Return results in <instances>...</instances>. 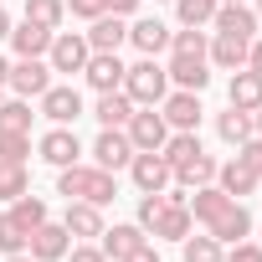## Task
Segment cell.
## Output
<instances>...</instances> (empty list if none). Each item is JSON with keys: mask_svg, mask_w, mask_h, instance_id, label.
Masks as SVG:
<instances>
[{"mask_svg": "<svg viewBox=\"0 0 262 262\" xmlns=\"http://www.w3.org/2000/svg\"><path fill=\"white\" fill-rule=\"evenodd\" d=\"M123 93L134 98V108H160L165 93H170V72L160 57H139V62H128L123 72Z\"/></svg>", "mask_w": 262, "mask_h": 262, "instance_id": "1", "label": "cell"}, {"mask_svg": "<svg viewBox=\"0 0 262 262\" xmlns=\"http://www.w3.org/2000/svg\"><path fill=\"white\" fill-rule=\"evenodd\" d=\"M36 155H41L52 170H67V165H77L88 149H82V139H77V128H72V123H52L47 134L36 139Z\"/></svg>", "mask_w": 262, "mask_h": 262, "instance_id": "2", "label": "cell"}, {"mask_svg": "<svg viewBox=\"0 0 262 262\" xmlns=\"http://www.w3.org/2000/svg\"><path fill=\"white\" fill-rule=\"evenodd\" d=\"M88 57H93V47H88L82 31H57L52 47H47V67H52V72H67V77H82Z\"/></svg>", "mask_w": 262, "mask_h": 262, "instance_id": "3", "label": "cell"}, {"mask_svg": "<svg viewBox=\"0 0 262 262\" xmlns=\"http://www.w3.org/2000/svg\"><path fill=\"white\" fill-rule=\"evenodd\" d=\"M160 113H165V123H170V134H201V118H206V108H201V93H185V88L165 93Z\"/></svg>", "mask_w": 262, "mask_h": 262, "instance_id": "4", "label": "cell"}, {"mask_svg": "<svg viewBox=\"0 0 262 262\" xmlns=\"http://www.w3.org/2000/svg\"><path fill=\"white\" fill-rule=\"evenodd\" d=\"M123 134H128V144H134V149H165L170 123H165L160 108H134V113H128V123H123Z\"/></svg>", "mask_w": 262, "mask_h": 262, "instance_id": "5", "label": "cell"}, {"mask_svg": "<svg viewBox=\"0 0 262 262\" xmlns=\"http://www.w3.org/2000/svg\"><path fill=\"white\" fill-rule=\"evenodd\" d=\"M6 88H11L16 98H41V93L52 88V67H47V57H16Z\"/></svg>", "mask_w": 262, "mask_h": 262, "instance_id": "6", "label": "cell"}, {"mask_svg": "<svg viewBox=\"0 0 262 262\" xmlns=\"http://www.w3.org/2000/svg\"><path fill=\"white\" fill-rule=\"evenodd\" d=\"M128 175H134L139 195H149V190H165V185H175V170H170V160H165L160 149H139L134 160H128Z\"/></svg>", "mask_w": 262, "mask_h": 262, "instance_id": "7", "label": "cell"}, {"mask_svg": "<svg viewBox=\"0 0 262 262\" xmlns=\"http://www.w3.org/2000/svg\"><path fill=\"white\" fill-rule=\"evenodd\" d=\"M88 155H93V165H98V170H113V175H118V170H128V160H134L139 149L128 144L123 128H103V134L93 139V149H88Z\"/></svg>", "mask_w": 262, "mask_h": 262, "instance_id": "8", "label": "cell"}, {"mask_svg": "<svg viewBox=\"0 0 262 262\" xmlns=\"http://www.w3.org/2000/svg\"><path fill=\"white\" fill-rule=\"evenodd\" d=\"M36 103H41V118H47V123H77V118H82V93H77L72 82H52Z\"/></svg>", "mask_w": 262, "mask_h": 262, "instance_id": "9", "label": "cell"}, {"mask_svg": "<svg viewBox=\"0 0 262 262\" xmlns=\"http://www.w3.org/2000/svg\"><path fill=\"white\" fill-rule=\"evenodd\" d=\"M128 47L139 57H160V52H170V26L160 16H128Z\"/></svg>", "mask_w": 262, "mask_h": 262, "instance_id": "10", "label": "cell"}, {"mask_svg": "<svg viewBox=\"0 0 262 262\" xmlns=\"http://www.w3.org/2000/svg\"><path fill=\"white\" fill-rule=\"evenodd\" d=\"M123 72H128V62L118 52H93L88 67H82V82L93 93H113V88H123Z\"/></svg>", "mask_w": 262, "mask_h": 262, "instance_id": "11", "label": "cell"}, {"mask_svg": "<svg viewBox=\"0 0 262 262\" xmlns=\"http://www.w3.org/2000/svg\"><path fill=\"white\" fill-rule=\"evenodd\" d=\"M62 226H67V236H72V242H98L108 221H103V206H93V201H67Z\"/></svg>", "mask_w": 262, "mask_h": 262, "instance_id": "12", "label": "cell"}, {"mask_svg": "<svg viewBox=\"0 0 262 262\" xmlns=\"http://www.w3.org/2000/svg\"><path fill=\"white\" fill-rule=\"evenodd\" d=\"M67 247H72V236H67V226H62V221H52V216L26 236V252H31L36 262H62V257H67Z\"/></svg>", "mask_w": 262, "mask_h": 262, "instance_id": "13", "label": "cell"}, {"mask_svg": "<svg viewBox=\"0 0 262 262\" xmlns=\"http://www.w3.org/2000/svg\"><path fill=\"white\" fill-rule=\"evenodd\" d=\"M257 11L247 6V0H231V6H216V16H211V31H221V36H242V41H252L257 36Z\"/></svg>", "mask_w": 262, "mask_h": 262, "instance_id": "14", "label": "cell"}, {"mask_svg": "<svg viewBox=\"0 0 262 262\" xmlns=\"http://www.w3.org/2000/svg\"><path fill=\"white\" fill-rule=\"evenodd\" d=\"M149 231L139 226V221H113V226H103V236H98V247H103V257L108 262H123L128 252H134L139 242H144Z\"/></svg>", "mask_w": 262, "mask_h": 262, "instance_id": "15", "label": "cell"}, {"mask_svg": "<svg viewBox=\"0 0 262 262\" xmlns=\"http://www.w3.org/2000/svg\"><path fill=\"white\" fill-rule=\"evenodd\" d=\"M88 47L93 52H118V47H128V21L123 16H113V11H103L98 21H88Z\"/></svg>", "mask_w": 262, "mask_h": 262, "instance_id": "16", "label": "cell"}, {"mask_svg": "<svg viewBox=\"0 0 262 262\" xmlns=\"http://www.w3.org/2000/svg\"><path fill=\"white\" fill-rule=\"evenodd\" d=\"M52 36H57L52 26H41V21H26V16H21V21L11 26V36H6V41H11V52H16V57H47Z\"/></svg>", "mask_w": 262, "mask_h": 262, "instance_id": "17", "label": "cell"}, {"mask_svg": "<svg viewBox=\"0 0 262 262\" xmlns=\"http://www.w3.org/2000/svg\"><path fill=\"white\" fill-rule=\"evenodd\" d=\"M165 72H170V82L185 88V93H206V88H211V62H206V57H175V52H170Z\"/></svg>", "mask_w": 262, "mask_h": 262, "instance_id": "18", "label": "cell"}, {"mask_svg": "<svg viewBox=\"0 0 262 262\" xmlns=\"http://www.w3.org/2000/svg\"><path fill=\"white\" fill-rule=\"evenodd\" d=\"M206 231L221 242V247H231V242H242V236H252V211L242 206V201H231L216 221H206Z\"/></svg>", "mask_w": 262, "mask_h": 262, "instance_id": "19", "label": "cell"}, {"mask_svg": "<svg viewBox=\"0 0 262 262\" xmlns=\"http://www.w3.org/2000/svg\"><path fill=\"white\" fill-rule=\"evenodd\" d=\"M226 206H231V195H226V190H221L216 180H211V185H195V190L185 195V211L195 216V226H206V221H216V216H221Z\"/></svg>", "mask_w": 262, "mask_h": 262, "instance_id": "20", "label": "cell"}, {"mask_svg": "<svg viewBox=\"0 0 262 262\" xmlns=\"http://www.w3.org/2000/svg\"><path fill=\"white\" fill-rule=\"evenodd\" d=\"M226 103L242 108V113H257V108H262V77H257L252 67H236L231 82H226Z\"/></svg>", "mask_w": 262, "mask_h": 262, "instance_id": "21", "label": "cell"}, {"mask_svg": "<svg viewBox=\"0 0 262 262\" xmlns=\"http://www.w3.org/2000/svg\"><path fill=\"white\" fill-rule=\"evenodd\" d=\"M247 47H252V41H242V36H221V31H211L206 62L221 67V72H236V67H247Z\"/></svg>", "mask_w": 262, "mask_h": 262, "instance_id": "22", "label": "cell"}, {"mask_svg": "<svg viewBox=\"0 0 262 262\" xmlns=\"http://www.w3.org/2000/svg\"><path fill=\"white\" fill-rule=\"evenodd\" d=\"M216 185H221L231 201H247V195H252L262 180H257V175H252L242 160H221V165H216Z\"/></svg>", "mask_w": 262, "mask_h": 262, "instance_id": "23", "label": "cell"}, {"mask_svg": "<svg viewBox=\"0 0 262 262\" xmlns=\"http://www.w3.org/2000/svg\"><path fill=\"white\" fill-rule=\"evenodd\" d=\"M128 113H134V98H128L123 88L98 93V103H93V118H98L103 128H123V123H128Z\"/></svg>", "mask_w": 262, "mask_h": 262, "instance_id": "24", "label": "cell"}, {"mask_svg": "<svg viewBox=\"0 0 262 262\" xmlns=\"http://www.w3.org/2000/svg\"><path fill=\"white\" fill-rule=\"evenodd\" d=\"M190 231H195V216H190L185 206H165V211H160V221L149 226V236H155V242H185Z\"/></svg>", "mask_w": 262, "mask_h": 262, "instance_id": "25", "label": "cell"}, {"mask_svg": "<svg viewBox=\"0 0 262 262\" xmlns=\"http://www.w3.org/2000/svg\"><path fill=\"white\" fill-rule=\"evenodd\" d=\"M216 165H221V160L201 149L195 160H185V165H175V185H180V190H195V185H211V180H216Z\"/></svg>", "mask_w": 262, "mask_h": 262, "instance_id": "26", "label": "cell"}, {"mask_svg": "<svg viewBox=\"0 0 262 262\" xmlns=\"http://www.w3.org/2000/svg\"><path fill=\"white\" fill-rule=\"evenodd\" d=\"M216 134H221V144H242V139H252V113H242V108H231L226 103V113H216Z\"/></svg>", "mask_w": 262, "mask_h": 262, "instance_id": "27", "label": "cell"}, {"mask_svg": "<svg viewBox=\"0 0 262 262\" xmlns=\"http://www.w3.org/2000/svg\"><path fill=\"white\" fill-rule=\"evenodd\" d=\"M31 98H11L0 103V134H31Z\"/></svg>", "mask_w": 262, "mask_h": 262, "instance_id": "28", "label": "cell"}, {"mask_svg": "<svg viewBox=\"0 0 262 262\" xmlns=\"http://www.w3.org/2000/svg\"><path fill=\"white\" fill-rule=\"evenodd\" d=\"M206 47H211V31H206V26H180V31H170V52H175V57H206Z\"/></svg>", "mask_w": 262, "mask_h": 262, "instance_id": "29", "label": "cell"}, {"mask_svg": "<svg viewBox=\"0 0 262 262\" xmlns=\"http://www.w3.org/2000/svg\"><path fill=\"white\" fill-rule=\"evenodd\" d=\"M6 211H11V216H16L21 226H26V236H31V231H36V226H41V221L52 216V211H47V201H41V195H31V190H26V195H16V201H11Z\"/></svg>", "mask_w": 262, "mask_h": 262, "instance_id": "30", "label": "cell"}, {"mask_svg": "<svg viewBox=\"0 0 262 262\" xmlns=\"http://www.w3.org/2000/svg\"><path fill=\"white\" fill-rule=\"evenodd\" d=\"M82 201H93V206H113V201H118V175H113V170H98V165H93Z\"/></svg>", "mask_w": 262, "mask_h": 262, "instance_id": "31", "label": "cell"}, {"mask_svg": "<svg viewBox=\"0 0 262 262\" xmlns=\"http://www.w3.org/2000/svg\"><path fill=\"white\" fill-rule=\"evenodd\" d=\"M221 252H226V247H221L211 231H201V236L190 231V236L180 242V257H185V262H221Z\"/></svg>", "mask_w": 262, "mask_h": 262, "instance_id": "32", "label": "cell"}, {"mask_svg": "<svg viewBox=\"0 0 262 262\" xmlns=\"http://www.w3.org/2000/svg\"><path fill=\"white\" fill-rule=\"evenodd\" d=\"M31 190V170L26 165H6L0 160V206H11L16 195H26Z\"/></svg>", "mask_w": 262, "mask_h": 262, "instance_id": "33", "label": "cell"}, {"mask_svg": "<svg viewBox=\"0 0 262 262\" xmlns=\"http://www.w3.org/2000/svg\"><path fill=\"white\" fill-rule=\"evenodd\" d=\"M88 175H93V165H67V170H57V195L62 201H82V190H88Z\"/></svg>", "mask_w": 262, "mask_h": 262, "instance_id": "34", "label": "cell"}, {"mask_svg": "<svg viewBox=\"0 0 262 262\" xmlns=\"http://www.w3.org/2000/svg\"><path fill=\"white\" fill-rule=\"evenodd\" d=\"M201 149H206V144H201V134H170L160 155H165V160H170V170H175V165H185V160H195Z\"/></svg>", "mask_w": 262, "mask_h": 262, "instance_id": "35", "label": "cell"}, {"mask_svg": "<svg viewBox=\"0 0 262 262\" xmlns=\"http://www.w3.org/2000/svg\"><path fill=\"white\" fill-rule=\"evenodd\" d=\"M170 6H175L180 26H211V16H216L221 0H170Z\"/></svg>", "mask_w": 262, "mask_h": 262, "instance_id": "36", "label": "cell"}, {"mask_svg": "<svg viewBox=\"0 0 262 262\" xmlns=\"http://www.w3.org/2000/svg\"><path fill=\"white\" fill-rule=\"evenodd\" d=\"M26 21H41V26L62 31V21H67V0H26Z\"/></svg>", "mask_w": 262, "mask_h": 262, "instance_id": "37", "label": "cell"}, {"mask_svg": "<svg viewBox=\"0 0 262 262\" xmlns=\"http://www.w3.org/2000/svg\"><path fill=\"white\" fill-rule=\"evenodd\" d=\"M11 252H26V226L11 211H0V257H11Z\"/></svg>", "mask_w": 262, "mask_h": 262, "instance_id": "38", "label": "cell"}, {"mask_svg": "<svg viewBox=\"0 0 262 262\" xmlns=\"http://www.w3.org/2000/svg\"><path fill=\"white\" fill-rule=\"evenodd\" d=\"M0 160L6 165H26L31 160V134H0Z\"/></svg>", "mask_w": 262, "mask_h": 262, "instance_id": "39", "label": "cell"}, {"mask_svg": "<svg viewBox=\"0 0 262 262\" xmlns=\"http://www.w3.org/2000/svg\"><path fill=\"white\" fill-rule=\"evenodd\" d=\"M170 201H165V190H149V195H139V226L149 231L155 221H160V211H165Z\"/></svg>", "mask_w": 262, "mask_h": 262, "instance_id": "40", "label": "cell"}, {"mask_svg": "<svg viewBox=\"0 0 262 262\" xmlns=\"http://www.w3.org/2000/svg\"><path fill=\"white\" fill-rule=\"evenodd\" d=\"M236 160H242V165H247V170H252V175L262 180V139H257V134L236 144Z\"/></svg>", "mask_w": 262, "mask_h": 262, "instance_id": "41", "label": "cell"}, {"mask_svg": "<svg viewBox=\"0 0 262 262\" xmlns=\"http://www.w3.org/2000/svg\"><path fill=\"white\" fill-rule=\"evenodd\" d=\"M221 262H262V242H231L226 252H221Z\"/></svg>", "mask_w": 262, "mask_h": 262, "instance_id": "42", "label": "cell"}, {"mask_svg": "<svg viewBox=\"0 0 262 262\" xmlns=\"http://www.w3.org/2000/svg\"><path fill=\"white\" fill-rule=\"evenodd\" d=\"M62 262H108V257H103V247H98V242H72Z\"/></svg>", "mask_w": 262, "mask_h": 262, "instance_id": "43", "label": "cell"}, {"mask_svg": "<svg viewBox=\"0 0 262 262\" xmlns=\"http://www.w3.org/2000/svg\"><path fill=\"white\" fill-rule=\"evenodd\" d=\"M108 11V0H67V16H77V21H98Z\"/></svg>", "mask_w": 262, "mask_h": 262, "instance_id": "44", "label": "cell"}, {"mask_svg": "<svg viewBox=\"0 0 262 262\" xmlns=\"http://www.w3.org/2000/svg\"><path fill=\"white\" fill-rule=\"evenodd\" d=\"M123 262H160V247H155V236H144V242H139L134 252L123 257Z\"/></svg>", "mask_w": 262, "mask_h": 262, "instance_id": "45", "label": "cell"}, {"mask_svg": "<svg viewBox=\"0 0 262 262\" xmlns=\"http://www.w3.org/2000/svg\"><path fill=\"white\" fill-rule=\"evenodd\" d=\"M139 6H144V0H108V11L123 16V21H128V16H139Z\"/></svg>", "mask_w": 262, "mask_h": 262, "instance_id": "46", "label": "cell"}, {"mask_svg": "<svg viewBox=\"0 0 262 262\" xmlns=\"http://www.w3.org/2000/svg\"><path fill=\"white\" fill-rule=\"evenodd\" d=\"M247 67L262 77V36H252V47H247Z\"/></svg>", "mask_w": 262, "mask_h": 262, "instance_id": "47", "label": "cell"}, {"mask_svg": "<svg viewBox=\"0 0 262 262\" xmlns=\"http://www.w3.org/2000/svg\"><path fill=\"white\" fill-rule=\"evenodd\" d=\"M11 26H16V21H11V11H6V0H0V41L11 36Z\"/></svg>", "mask_w": 262, "mask_h": 262, "instance_id": "48", "label": "cell"}, {"mask_svg": "<svg viewBox=\"0 0 262 262\" xmlns=\"http://www.w3.org/2000/svg\"><path fill=\"white\" fill-rule=\"evenodd\" d=\"M0 262H36L31 252H11V257H0Z\"/></svg>", "mask_w": 262, "mask_h": 262, "instance_id": "49", "label": "cell"}, {"mask_svg": "<svg viewBox=\"0 0 262 262\" xmlns=\"http://www.w3.org/2000/svg\"><path fill=\"white\" fill-rule=\"evenodd\" d=\"M6 77H11V62H6V57H0V93H6Z\"/></svg>", "mask_w": 262, "mask_h": 262, "instance_id": "50", "label": "cell"}, {"mask_svg": "<svg viewBox=\"0 0 262 262\" xmlns=\"http://www.w3.org/2000/svg\"><path fill=\"white\" fill-rule=\"evenodd\" d=\"M252 134H257V139H262V108H257V113H252Z\"/></svg>", "mask_w": 262, "mask_h": 262, "instance_id": "51", "label": "cell"}, {"mask_svg": "<svg viewBox=\"0 0 262 262\" xmlns=\"http://www.w3.org/2000/svg\"><path fill=\"white\" fill-rule=\"evenodd\" d=\"M252 11H257V21H262V0H257V6H252Z\"/></svg>", "mask_w": 262, "mask_h": 262, "instance_id": "52", "label": "cell"}, {"mask_svg": "<svg viewBox=\"0 0 262 262\" xmlns=\"http://www.w3.org/2000/svg\"><path fill=\"white\" fill-rule=\"evenodd\" d=\"M155 6H170V0H155Z\"/></svg>", "mask_w": 262, "mask_h": 262, "instance_id": "53", "label": "cell"}, {"mask_svg": "<svg viewBox=\"0 0 262 262\" xmlns=\"http://www.w3.org/2000/svg\"><path fill=\"white\" fill-rule=\"evenodd\" d=\"M221 6H231V0H221Z\"/></svg>", "mask_w": 262, "mask_h": 262, "instance_id": "54", "label": "cell"}, {"mask_svg": "<svg viewBox=\"0 0 262 262\" xmlns=\"http://www.w3.org/2000/svg\"><path fill=\"white\" fill-rule=\"evenodd\" d=\"M257 236H262V226H257Z\"/></svg>", "mask_w": 262, "mask_h": 262, "instance_id": "55", "label": "cell"}]
</instances>
